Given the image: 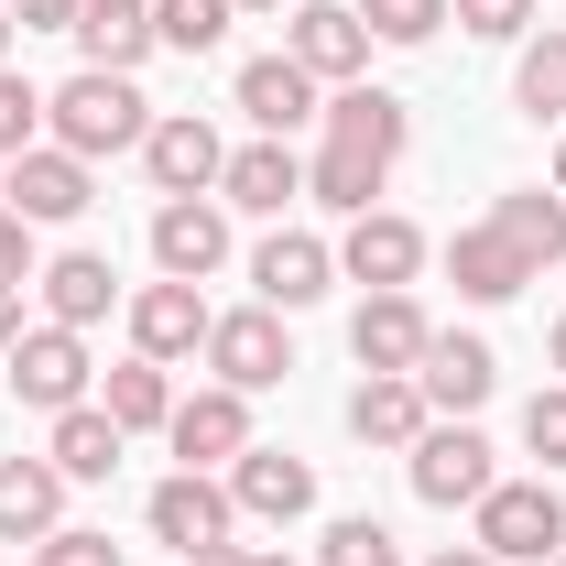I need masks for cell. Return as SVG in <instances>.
Listing matches in <instances>:
<instances>
[{"instance_id":"obj_39","label":"cell","mask_w":566,"mask_h":566,"mask_svg":"<svg viewBox=\"0 0 566 566\" xmlns=\"http://www.w3.org/2000/svg\"><path fill=\"white\" fill-rule=\"evenodd\" d=\"M175 566H294L283 545H197V556H175Z\"/></svg>"},{"instance_id":"obj_24","label":"cell","mask_w":566,"mask_h":566,"mask_svg":"<svg viewBox=\"0 0 566 566\" xmlns=\"http://www.w3.org/2000/svg\"><path fill=\"white\" fill-rule=\"evenodd\" d=\"M424 424H436V415H424V392L403 381V370H370V381L349 392V436H359V447H381V458H403Z\"/></svg>"},{"instance_id":"obj_44","label":"cell","mask_w":566,"mask_h":566,"mask_svg":"<svg viewBox=\"0 0 566 566\" xmlns=\"http://www.w3.org/2000/svg\"><path fill=\"white\" fill-rule=\"evenodd\" d=\"M556 197H566V132H556Z\"/></svg>"},{"instance_id":"obj_38","label":"cell","mask_w":566,"mask_h":566,"mask_svg":"<svg viewBox=\"0 0 566 566\" xmlns=\"http://www.w3.org/2000/svg\"><path fill=\"white\" fill-rule=\"evenodd\" d=\"M76 11H87V0H11L22 33H76Z\"/></svg>"},{"instance_id":"obj_12","label":"cell","mask_w":566,"mask_h":566,"mask_svg":"<svg viewBox=\"0 0 566 566\" xmlns=\"http://www.w3.org/2000/svg\"><path fill=\"white\" fill-rule=\"evenodd\" d=\"M164 447H175L186 469H229V458L251 447V392H229V381H208V392H175Z\"/></svg>"},{"instance_id":"obj_20","label":"cell","mask_w":566,"mask_h":566,"mask_svg":"<svg viewBox=\"0 0 566 566\" xmlns=\"http://www.w3.org/2000/svg\"><path fill=\"white\" fill-rule=\"evenodd\" d=\"M294 197H305V153L273 142V132L240 142V153H229V175H218V208H251V218H283Z\"/></svg>"},{"instance_id":"obj_16","label":"cell","mask_w":566,"mask_h":566,"mask_svg":"<svg viewBox=\"0 0 566 566\" xmlns=\"http://www.w3.org/2000/svg\"><path fill=\"white\" fill-rule=\"evenodd\" d=\"M251 283H262L273 316H294V305H316V294L338 283V240H316V229H273V240L251 251Z\"/></svg>"},{"instance_id":"obj_1","label":"cell","mask_w":566,"mask_h":566,"mask_svg":"<svg viewBox=\"0 0 566 566\" xmlns=\"http://www.w3.org/2000/svg\"><path fill=\"white\" fill-rule=\"evenodd\" d=\"M403 142H415V109L392 98V87H327V109H316V164H305V197L338 218H370V197L392 186V164H403Z\"/></svg>"},{"instance_id":"obj_4","label":"cell","mask_w":566,"mask_h":566,"mask_svg":"<svg viewBox=\"0 0 566 566\" xmlns=\"http://www.w3.org/2000/svg\"><path fill=\"white\" fill-rule=\"evenodd\" d=\"M403 480H415V501H436V512H469L501 469H491V436H480V424H447V415H436L415 447H403Z\"/></svg>"},{"instance_id":"obj_46","label":"cell","mask_w":566,"mask_h":566,"mask_svg":"<svg viewBox=\"0 0 566 566\" xmlns=\"http://www.w3.org/2000/svg\"><path fill=\"white\" fill-rule=\"evenodd\" d=\"M556 566H566V545H556Z\"/></svg>"},{"instance_id":"obj_45","label":"cell","mask_w":566,"mask_h":566,"mask_svg":"<svg viewBox=\"0 0 566 566\" xmlns=\"http://www.w3.org/2000/svg\"><path fill=\"white\" fill-rule=\"evenodd\" d=\"M556 370H566V316H556Z\"/></svg>"},{"instance_id":"obj_14","label":"cell","mask_w":566,"mask_h":566,"mask_svg":"<svg viewBox=\"0 0 566 566\" xmlns=\"http://www.w3.org/2000/svg\"><path fill=\"white\" fill-rule=\"evenodd\" d=\"M208 327H218L208 294H197V283H175V273L132 294V349L164 359V370H175V359H208Z\"/></svg>"},{"instance_id":"obj_6","label":"cell","mask_w":566,"mask_h":566,"mask_svg":"<svg viewBox=\"0 0 566 566\" xmlns=\"http://www.w3.org/2000/svg\"><path fill=\"white\" fill-rule=\"evenodd\" d=\"M283 55L316 76V87H359V66H370V22H359L349 0H294V11H283Z\"/></svg>"},{"instance_id":"obj_10","label":"cell","mask_w":566,"mask_h":566,"mask_svg":"<svg viewBox=\"0 0 566 566\" xmlns=\"http://www.w3.org/2000/svg\"><path fill=\"white\" fill-rule=\"evenodd\" d=\"M11 403H33L44 424L66 403H87V338L76 327H22L11 338Z\"/></svg>"},{"instance_id":"obj_17","label":"cell","mask_w":566,"mask_h":566,"mask_svg":"<svg viewBox=\"0 0 566 566\" xmlns=\"http://www.w3.org/2000/svg\"><path fill=\"white\" fill-rule=\"evenodd\" d=\"M424 338H436V316H424L415 294H359V316H349V359L359 370H403V381H415Z\"/></svg>"},{"instance_id":"obj_29","label":"cell","mask_w":566,"mask_h":566,"mask_svg":"<svg viewBox=\"0 0 566 566\" xmlns=\"http://www.w3.org/2000/svg\"><path fill=\"white\" fill-rule=\"evenodd\" d=\"M512 109L566 132V33H556V22H545V33H523V55H512Z\"/></svg>"},{"instance_id":"obj_25","label":"cell","mask_w":566,"mask_h":566,"mask_svg":"<svg viewBox=\"0 0 566 566\" xmlns=\"http://www.w3.org/2000/svg\"><path fill=\"white\" fill-rule=\"evenodd\" d=\"M164 33H153V0H87L76 11V55L109 76H142V55H153Z\"/></svg>"},{"instance_id":"obj_22","label":"cell","mask_w":566,"mask_h":566,"mask_svg":"<svg viewBox=\"0 0 566 566\" xmlns=\"http://www.w3.org/2000/svg\"><path fill=\"white\" fill-rule=\"evenodd\" d=\"M66 469L55 458H0V545H44L66 523Z\"/></svg>"},{"instance_id":"obj_37","label":"cell","mask_w":566,"mask_h":566,"mask_svg":"<svg viewBox=\"0 0 566 566\" xmlns=\"http://www.w3.org/2000/svg\"><path fill=\"white\" fill-rule=\"evenodd\" d=\"M44 262H33V218H11L0 208V283H33Z\"/></svg>"},{"instance_id":"obj_41","label":"cell","mask_w":566,"mask_h":566,"mask_svg":"<svg viewBox=\"0 0 566 566\" xmlns=\"http://www.w3.org/2000/svg\"><path fill=\"white\" fill-rule=\"evenodd\" d=\"M424 566H501V556H480V545H447V556H424Z\"/></svg>"},{"instance_id":"obj_23","label":"cell","mask_w":566,"mask_h":566,"mask_svg":"<svg viewBox=\"0 0 566 566\" xmlns=\"http://www.w3.org/2000/svg\"><path fill=\"white\" fill-rule=\"evenodd\" d=\"M33 283H44V327H76V338H87V327L120 305V273H109L98 251H55Z\"/></svg>"},{"instance_id":"obj_33","label":"cell","mask_w":566,"mask_h":566,"mask_svg":"<svg viewBox=\"0 0 566 566\" xmlns=\"http://www.w3.org/2000/svg\"><path fill=\"white\" fill-rule=\"evenodd\" d=\"M33 142H44V87L22 66H0V164H22Z\"/></svg>"},{"instance_id":"obj_9","label":"cell","mask_w":566,"mask_h":566,"mask_svg":"<svg viewBox=\"0 0 566 566\" xmlns=\"http://www.w3.org/2000/svg\"><path fill=\"white\" fill-rule=\"evenodd\" d=\"M142 175H153L164 197H218V175H229V142H218L197 109H153V132H142Z\"/></svg>"},{"instance_id":"obj_18","label":"cell","mask_w":566,"mask_h":566,"mask_svg":"<svg viewBox=\"0 0 566 566\" xmlns=\"http://www.w3.org/2000/svg\"><path fill=\"white\" fill-rule=\"evenodd\" d=\"M153 262L175 283H208L218 262H229V208H218V197H164V208H153Z\"/></svg>"},{"instance_id":"obj_13","label":"cell","mask_w":566,"mask_h":566,"mask_svg":"<svg viewBox=\"0 0 566 566\" xmlns=\"http://www.w3.org/2000/svg\"><path fill=\"white\" fill-rule=\"evenodd\" d=\"M424 251H436V240H424L415 218L370 208V218H349V240H338V273H349V283H370V294H415Z\"/></svg>"},{"instance_id":"obj_30","label":"cell","mask_w":566,"mask_h":566,"mask_svg":"<svg viewBox=\"0 0 566 566\" xmlns=\"http://www.w3.org/2000/svg\"><path fill=\"white\" fill-rule=\"evenodd\" d=\"M229 0H153V33L175 44V55H208V44H229Z\"/></svg>"},{"instance_id":"obj_11","label":"cell","mask_w":566,"mask_h":566,"mask_svg":"<svg viewBox=\"0 0 566 566\" xmlns=\"http://www.w3.org/2000/svg\"><path fill=\"white\" fill-rule=\"evenodd\" d=\"M208 370L229 381V392H273L283 370H294V338H283V316L273 305H229L208 327Z\"/></svg>"},{"instance_id":"obj_27","label":"cell","mask_w":566,"mask_h":566,"mask_svg":"<svg viewBox=\"0 0 566 566\" xmlns=\"http://www.w3.org/2000/svg\"><path fill=\"white\" fill-rule=\"evenodd\" d=\"M98 415L120 424V436H164V415H175V381H164V359H120L109 381H98Z\"/></svg>"},{"instance_id":"obj_8","label":"cell","mask_w":566,"mask_h":566,"mask_svg":"<svg viewBox=\"0 0 566 566\" xmlns=\"http://www.w3.org/2000/svg\"><path fill=\"white\" fill-rule=\"evenodd\" d=\"M142 523H153V545H175V556H197V545H229L240 534V501L218 469H175L164 491L142 501Z\"/></svg>"},{"instance_id":"obj_2","label":"cell","mask_w":566,"mask_h":566,"mask_svg":"<svg viewBox=\"0 0 566 566\" xmlns=\"http://www.w3.org/2000/svg\"><path fill=\"white\" fill-rule=\"evenodd\" d=\"M142 132H153V98H142V76L76 66L66 87H44V142H66L76 164H109V153H142Z\"/></svg>"},{"instance_id":"obj_34","label":"cell","mask_w":566,"mask_h":566,"mask_svg":"<svg viewBox=\"0 0 566 566\" xmlns=\"http://www.w3.org/2000/svg\"><path fill=\"white\" fill-rule=\"evenodd\" d=\"M534 11H545V0H447V22H458V33H480V44H523V33H534Z\"/></svg>"},{"instance_id":"obj_40","label":"cell","mask_w":566,"mask_h":566,"mask_svg":"<svg viewBox=\"0 0 566 566\" xmlns=\"http://www.w3.org/2000/svg\"><path fill=\"white\" fill-rule=\"evenodd\" d=\"M22 338V283H0V349Z\"/></svg>"},{"instance_id":"obj_7","label":"cell","mask_w":566,"mask_h":566,"mask_svg":"<svg viewBox=\"0 0 566 566\" xmlns=\"http://www.w3.org/2000/svg\"><path fill=\"white\" fill-rule=\"evenodd\" d=\"M415 392H424V415L469 424V415H480V403L501 392V359H491V338H480V327H436V338H424Z\"/></svg>"},{"instance_id":"obj_28","label":"cell","mask_w":566,"mask_h":566,"mask_svg":"<svg viewBox=\"0 0 566 566\" xmlns=\"http://www.w3.org/2000/svg\"><path fill=\"white\" fill-rule=\"evenodd\" d=\"M120 447H132V436L98 415V403H66V415H55V436H44V458H55L66 480H109V469H120Z\"/></svg>"},{"instance_id":"obj_31","label":"cell","mask_w":566,"mask_h":566,"mask_svg":"<svg viewBox=\"0 0 566 566\" xmlns=\"http://www.w3.org/2000/svg\"><path fill=\"white\" fill-rule=\"evenodd\" d=\"M316 566H403V545H392V523L338 512V523H327V545H316Z\"/></svg>"},{"instance_id":"obj_43","label":"cell","mask_w":566,"mask_h":566,"mask_svg":"<svg viewBox=\"0 0 566 566\" xmlns=\"http://www.w3.org/2000/svg\"><path fill=\"white\" fill-rule=\"evenodd\" d=\"M229 11H294V0H229Z\"/></svg>"},{"instance_id":"obj_36","label":"cell","mask_w":566,"mask_h":566,"mask_svg":"<svg viewBox=\"0 0 566 566\" xmlns=\"http://www.w3.org/2000/svg\"><path fill=\"white\" fill-rule=\"evenodd\" d=\"M523 447L545 458V480L566 469V381H556V392H534V403H523Z\"/></svg>"},{"instance_id":"obj_35","label":"cell","mask_w":566,"mask_h":566,"mask_svg":"<svg viewBox=\"0 0 566 566\" xmlns=\"http://www.w3.org/2000/svg\"><path fill=\"white\" fill-rule=\"evenodd\" d=\"M33 566H132V556H120V545H109L98 523H55V534L33 545Z\"/></svg>"},{"instance_id":"obj_15","label":"cell","mask_w":566,"mask_h":566,"mask_svg":"<svg viewBox=\"0 0 566 566\" xmlns=\"http://www.w3.org/2000/svg\"><path fill=\"white\" fill-rule=\"evenodd\" d=\"M229 501H240L251 523H305V512H316V469H305L294 447H262V436H251V447L229 458Z\"/></svg>"},{"instance_id":"obj_5","label":"cell","mask_w":566,"mask_h":566,"mask_svg":"<svg viewBox=\"0 0 566 566\" xmlns=\"http://www.w3.org/2000/svg\"><path fill=\"white\" fill-rule=\"evenodd\" d=\"M0 208L11 218H33V229H66V218L98 208V164H76L66 142H33L11 175H0Z\"/></svg>"},{"instance_id":"obj_19","label":"cell","mask_w":566,"mask_h":566,"mask_svg":"<svg viewBox=\"0 0 566 566\" xmlns=\"http://www.w3.org/2000/svg\"><path fill=\"white\" fill-rule=\"evenodd\" d=\"M316 109H327V87L294 66V55H251V66H240V120H251V132L294 142L305 120H316Z\"/></svg>"},{"instance_id":"obj_26","label":"cell","mask_w":566,"mask_h":566,"mask_svg":"<svg viewBox=\"0 0 566 566\" xmlns=\"http://www.w3.org/2000/svg\"><path fill=\"white\" fill-rule=\"evenodd\" d=\"M491 229L534 262V273L566 262V197H556V186H512V197H491Z\"/></svg>"},{"instance_id":"obj_32","label":"cell","mask_w":566,"mask_h":566,"mask_svg":"<svg viewBox=\"0 0 566 566\" xmlns=\"http://www.w3.org/2000/svg\"><path fill=\"white\" fill-rule=\"evenodd\" d=\"M370 22V44H436L447 33V0H349Z\"/></svg>"},{"instance_id":"obj_42","label":"cell","mask_w":566,"mask_h":566,"mask_svg":"<svg viewBox=\"0 0 566 566\" xmlns=\"http://www.w3.org/2000/svg\"><path fill=\"white\" fill-rule=\"evenodd\" d=\"M11 33H22V22H11V0H0V66H11Z\"/></svg>"},{"instance_id":"obj_3","label":"cell","mask_w":566,"mask_h":566,"mask_svg":"<svg viewBox=\"0 0 566 566\" xmlns=\"http://www.w3.org/2000/svg\"><path fill=\"white\" fill-rule=\"evenodd\" d=\"M469 523H480V556L545 566L566 545V491H556V480H491V491L469 501Z\"/></svg>"},{"instance_id":"obj_21","label":"cell","mask_w":566,"mask_h":566,"mask_svg":"<svg viewBox=\"0 0 566 566\" xmlns=\"http://www.w3.org/2000/svg\"><path fill=\"white\" fill-rule=\"evenodd\" d=\"M447 283H458V294H469V305H512V294H523V283H545V273H534V262H523V251H512V240H501L491 218H469V229H458V240H447Z\"/></svg>"}]
</instances>
